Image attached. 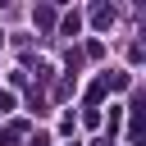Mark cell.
Returning <instances> with one entry per match:
<instances>
[{
	"label": "cell",
	"instance_id": "obj_1",
	"mask_svg": "<svg viewBox=\"0 0 146 146\" xmlns=\"http://www.w3.org/2000/svg\"><path fill=\"white\" fill-rule=\"evenodd\" d=\"M32 23H36V27H55V9H50V5H36V9H32Z\"/></svg>",
	"mask_w": 146,
	"mask_h": 146
},
{
	"label": "cell",
	"instance_id": "obj_2",
	"mask_svg": "<svg viewBox=\"0 0 146 146\" xmlns=\"http://www.w3.org/2000/svg\"><path fill=\"white\" fill-rule=\"evenodd\" d=\"M78 27H82V18H78V14H68V18L59 23V32H64V36H78Z\"/></svg>",
	"mask_w": 146,
	"mask_h": 146
},
{
	"label": "cell",
	"instance_id": "obj_3",
	"mask_svg": "<svg viewBox=\"0 0 146 146\" xmlns=\"http://www.w3.org/2000/svg\"><path fill=\"white\" fill-rule=\"evenodd\" d=\"M114 23V9H105V5H96V27H110Z\"/></svg>",
	"mask_w": 146,
	"mask_h": 146
},
{
	"label": "cell",
	"instance_id": "obj_4",
	"mask_svg": "<svg viewBox=\"0 0 146 146\" xmlns=\"http://www.w3.org/2000/svg\"><path fill=\"white\" fill-rule=\"evenodd\" d=\"M9 110H14V96H9V91H0V114H9Z\"/></svg>",
	"mask_w": 146,
	"mask_h": 146
},
{
	"label": "cell",
	"instance_id": "obj_5",
	"mask_svg": "<svg viewBox=\"0 0 146 146\" xmlns=\"http://www.w3.org/2000/svg\"><path fill=\"white\" fill-rule=\"evenodd\" d=\"M27 146H50V137H46V132H36V137H32Z\"/></svg>",
	"mask_w": 146,
	"mask_h": 146
},
{
	"label": "cell",
	"instance_id": "obj_6",
	"mask_svg": "<svg viewBox=\"0 0 146 146\" xmlns=\"http://www.w3.org/2000/svg\"><path fill=\"white\" fill-rule=\"evenodd\" d=\"M96 146H114V141H110V137H105V141H96Z\"/></svg>",
	"mask_w": 146,
	"mask_h": 146
},
{
	"label": "cell",
	"instance_id": "obj_7",
	"mask_svg": "<svg viewBox=\"0 0 146 146\" xmlns=\"http://www.w3.org/2000/svg\"><path fill=\"white\" fill-rule=\"evenodd\" d=\"M0 41H5V32H0Z\"/></svg>",
	"mask_w": 146,
	"mask_h": 146
}]
</instances>
